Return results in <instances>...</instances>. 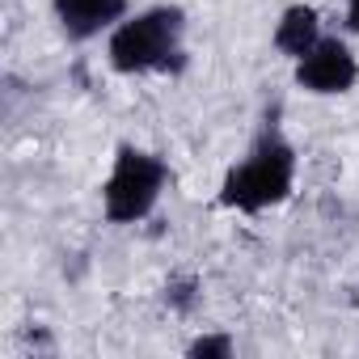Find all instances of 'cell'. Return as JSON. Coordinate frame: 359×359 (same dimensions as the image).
Listing matches in <instances>:
<instances>
[{
	"label": "cell",
	"instance_id": "obj_9",
	"mask_svg": "<svg viewBox=\"0 0 359 359\" xmlns=\"http://www.w3.org/2000/svg\"><path fill=\"white\" fill-rule=\"evenodd\" d=\"M346 26L359 34V0H351V5H346Z\"/></svg>",
	"mask_w": 359,
	"mask_h": 359
},
{
	"label": "cell",
	"instance_id": "obj_7",
	"mask_svg": "<svg viewBox=\"0 0 359 359\" xmlns=\"http://www.w3.org/2000/svg\"><path fill=\"white\" fill-rule=\"evenodd\" d=\"M195 296H199V283H195V279H173V283L165 287V304L177 309V313H191V309H195Z\"/></svg>",
	"mask_w": 359,
	"mask_h": 359
},
{
	"label": "cell",
	"instance_id": "obj_2",
	"mask_svg": "<svg viewBox=\"0 0 359 359\" xmlns=\"http://www.w3.org/2000/svg\"><path fill=\"white\" fill-rule=\"evenodd\" d=\"M182 9H148L123 22L110 39V64L118 72H152L182 64Z\"/></svg>",
	"mask_w": 359,
	"mask_h": 359
},
{
	"label": "cell",
	"instance_id": "obj_4",
	"mask_svg": "<svg viewBox=\"0 0 359 359\" xmlns=\"http://www.w3.org/2000/svg\"><path fill=\"white\" fill-rule=\"evenodd\" d=\"M359 76V64L355 55L346 51V43L338 39H321L300 64H296V81L309 89V93H346Z\"/></svg>",
	"mask_w": 359,
	"mask_h": 359
},
{
	"label": "cell",
	"instance_id": "obj_5",
	"mask_svg": "<svg viewBox=\"0 0 359 359\" xmlns=\"http://www.w3.org/2000/svg\"><path fill=\"white\" fill-rule=\"evenodd\" d=\"M123 9H127V0H55L60 26H64L72 39H89V34H97L102 26L118 22Z\"/></svg>",
	"mask_w": 359,
	"mask_h": 359
},
{
	"label": "cell",
	"instance_id": "obj_1",
	"mask_svg": "<svg viewBox=\"0 0 359 359\" xmlns=\"http://www.w3.org/2000/svg\"><path fill=\"white\" fill-rule=\"evenodd\" d=\"M292 173H296V152L279 140V135H262L258 148L250 152L245 165H237L224 177L220 203L237 208V212H262L287 199L292 191Z\"/></svg>",
	"mask_w": 359,
	"mask_h": 359
},
{
	"label": "cell",
	"instance_id": "obj_6",
	"mask_svg": "<svg viewBox=\"0 0 359 359\" xmlns=\"http://www.w3.org/2000/svg\"><path fill=\"white\" fill-rule=\"evenodd\" d=\"M317 43H321L317 13H313V9H304V5H292V9L283 13L279 30H275V47H279L283 55H292V60H304Z\"/></svg>",
	"mask_w": 359,
	"mask_h": 359
},
{
	"label": "cell",
	"instance_id": "obj_3",
	"mask_svg": "<svg viewBox=\"0 0 359 359\" xmlns=\"http://www.w3.org/2000/svg\"><path fill=\"white\" fill-rule=\"evenodd\" d=\"M169 182V169L165 161H156L152 152L144 148H131L123 144L118 156H114V173L106 177L102 187V199H106V216L114 224H135L152 212L161 187Z\"/></svg>",
	"mask_w": 359,
	"mask_h": 359
},
{
	"label": "cell",
	"instance_id": "obj_8",
	"mask_svg": "<svg viewBox=\"0 0 359 359\" xmlns=\"http://www.w3.org/2000/svg\"><path fill=\"white\" fill-rule=\"evenodd\" d=\"M191 355H195V359H229V355H233V338H224V334H208V338L191 342Z\"/></svg>",
	"mask_w": 359,
	"mask_h": 359
}]
</instances>
